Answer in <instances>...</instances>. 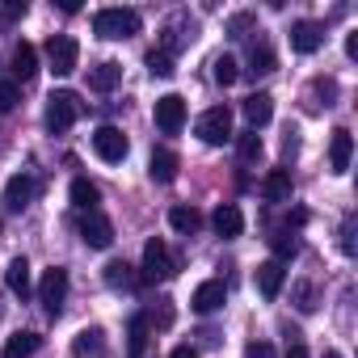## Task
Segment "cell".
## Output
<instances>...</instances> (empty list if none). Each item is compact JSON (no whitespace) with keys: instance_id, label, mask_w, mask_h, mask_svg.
Wrapping results in <instances>:
<instances>
[{"instance_id":"83f0119b","label":"cell","mask_w":358,"mask_h":358,"mask_svg":"<svg viewBox=\"0 0 358 358\" xmlns=\"http://www.w3.org/2000/svg\"><path fill=\"white\" fill-rule=\"evenodd\" d=\"M76 354L80 358H101L106 354V329H97V324L93 329H80L76 333Z\"/></svg>"},{"instance_id":"f35d334b","label":"cell","mask_w":358,"mask_h":358,"mask_svg":"<svg viewBox=\"0 0 358 358\" xmlns=\"http://www.w3.org/2000/svg\"><path fill=\"white\" fill-rule=\"evenodd\" d=\"M245 358H274V345L270 341H249L245 345Z\"/></svg>"},{"instance_id":"7bdbcfd3","label":"cell","mask_w":358,"mask_h":358,"mask_svg":"<svg viewBox=\"0 0 358 358\" xmlns=\"http://www.w3.org/2000/svg\"><path fill=\"white\" fill-rule=\"evenodd\" d=\"M324 358H341V354H337V350H329V354H324Z\"/></svg>"},{"instance_id":"ffe728a7","label":"cell","mask_w":358,"mask_h":358,"mask_svg":"<svg viewBox=\"0 0 358 358\" xmlns=\"http://www.w3.org/2000/svg\"><path fill=\"white\" fill-rule=\"evenodd\" d=\"M5 287H9L17 299H30L34 278H30V262H26V257H13V262H9V270H5Z\"/></svg>"},{"instance_id":"3957f363","label":"cell","mask_w":358,"mask_h":358,"mask_svg":"<svg viewBox=\"0 0 358 358\" xmlns=\"http://www.w3.org/2000/svg\"><path fill=\"white\" fill-rule=\"evenodd\" d=\"M177 274V257L169 253V245L160 241V236H152L148 245H143V266H139V278L143 282H169Z\"/></svg>"},{"instance_id":"277c9868","label":"cell","mask_w":358,"mask_h":358,"mask_svg":"<svg viewBox=\"0 0 358 358\" xmlns=\"http://www.w3.org/2000/svg\"><path fill=\"white\" fill-rule=\"evenodd\" d=\"M194 135H199L203 143H211V148L228 143V139L236 135V131H232V110H228V106H211V110H203L199 122H194Z\"/></svg>"},{"instance_id":"30bf717a","label":"cell","mask_w":358,"mask_h":358,"mask_svg":"<svg viewBox=\"0 0 358 358\" xmlns=\"http://www.w3.org/2000/svg\"><path fill=\"white\" fill-rule=\"evenodd\" d=\"M34 190H38V182H34L30 173H13V177H9V186H5V207L22 215V211L34 203Z\"/></svg>"},{"instance_id":"8d00e7d4","label":"cell","mask_w":358,"mask_h":358,"mask_svg":"<svg viewBox=\"0 0 358 358\" xmlns=\"http://www.w3.org/2000/svg\"><path fill=\"white\" fill-rule=\"evenodd\" d=\"M245 30H253V13H236V17L228 22V34H232V38H245Z\"/></svg>"},{"instance_id":"44dd1931","label":"cell","mask_w":358,"mask_h":358,"mask_svg":"<svg viewBox=\"0 0 358 358\" xmlns=\"http://www.w3.org/2000/svg\"><path fill=\"white\" fill-rule=\"evenodd\" d=\"M38 345H43V337L30 333V329H22V333H13L5 345H0V358H34Z\"/></svg>"},{"instance_id":"1f68e13d","label":"cell","mask_w":358,"mask_h":358,"mask_svg":"<svg viewBox=\"0 0 358 358\" xmlns=\"http://www.w3.org/2000/svg\"><path fill=\"white\" fill-rule=\"evenodd\" d=\"M270 249H274V262H287V257L299 253V245H295V236H291L287 228H274V232H270Z\"/></svg>"},{"instance_id":"e0dca14e","label":"cell","mask_w":358,"mask_h":358,"mask_svg":"<svg viewBox=\"0 0 358 358\" xmlns=\"http://www.w3.org/2000/svg\"><path fill=\"white\" fill-rule=\"evenodd\" d=\"M282 282H287V266H282V262L270 257V262L257 266V291H262V299H278Z\"/></svg>"},{"instance_id":"7c38bea8","label":"cell","mask_w":358,"mask_h":358,"mask_svg":"<svg viewBox=\"0 0 358 358\" xmlns=\"http://www.w3.org/2000/svg\"><path fill=\"white\" fill-rule=\"evenodd\" d=\"M190 38H194V22H190L186 13H177V17H173V22L164 26V38H160V51H164V55H177V51H182V47L190 43Z\"/></svg>"},{"instance_id":"2e32d148","label":"cell","mask_w":358,"mask_h":358,"mask_svg":"<svg viewBox=\"0 0 358 358\" xmlns=\"http://www.w3.org/2000/svg\"><path fill=\"white\" fill-rule=\"evenodd\" d=\"M241 114H245L249 131H257V127H266V122L274 118V97H270V93H249L245 106H241Z\"/></svg>"},{"instance_id":"4316f807","label":"cell","mask_w":358,"mask_h":358,"mask_svg":"<svg viewBox=\"0 0 358 358\" xmlns=\"http://www.w3.org/2000/svg\"><path fill=\"white\" fill-rule=\"evenodd\" d=\"M169 228H173V232H182V236H194V232L203 228V215H199L194 207L182 203V207H173V211H169Z\"/></svg>"},{"instance_id":"5bb4252c","label":"cell","mask_w":358,"mask_h":358,"mask_svg":"<svg viewBox=\"0 0 358 358\" xmlns=\"http://www.w3.org/2000/svg\"><path fill=\"white\" fill-rule=\"evenodd\" d=\"M211 228H215V236H224V241H236V236L245 232V215H241V207H236V203H224V207H215V215H211Z\"/></svg>"},{"instance_id":"603a6c76","label":"cell","mask_w":358,"mask_h":358,"mask_svg":"<svg viewBox=\"0 0 358 358\" xmlns=\"http://www.w3.org/2000/svg\"><path fill=\"white\" fill-rule=\"evenodd\" d=\"M350 156H354V135H350L345 127H337V131H333V143H329V164H333V173H345V169H350Z\"/></svg>"},{"instance_id":"e575fe53","label":"cell","mask_w":358,"mask_h":358,"mask_svg":"<svg viewBox=\"0 0 358 358\" xmlns=\"http://www.w3.org/2000/svg\"><path fill=\"white\" fill-rule=\"evenodd\" d=\"M17 101H22V89H17L13 80H0V114L17 110Z\"/></svg>"},{"instance_id":"6da1fadb","label":"cell","mask_w":358,"mask_h":358,"mask_svg":"<svg viewBox=\"0 0 358 358\" xmlns=\"http://www.w3.org/2000/svg\"><path fill=\"white\" fill-rule=\"evenodd\" d=\"M93 34L97 38H110V43L135 38L139 34V13L135 9H97L93 13Z\"/></svg>"},{"instance_id":"7a4b0ae2","label":"cell","mask_w":358,"mask_h":358,"mask_svg":"<svg viewBox=\"0 0 358 358\" xmlns=\"http://www.w3.org/2000/svg\"><path fill=\"white\" fill-rule=\"evenodd\" d=\"M85 114V101H80V93H72V89H55L51 97H47V131H55V135H64L76 118Z\"/></svg>"},{"instance_id":"8992f818","label":"cell","mask_w":358,"mask_h":358,"mask_svg":"<svg viewBox=\"0 0 358 358\" xmlns=\"http://www.w3.org/2000/svg\"><path fill=\"white\" fill-rule=\"evenodd\" d=\"M43 51H47V64H51V72H55V76H72V72H76V64H80V47H76V38H72V34H51Z\"/></svg>"},{"instance_id":"484cf974","label":"cell","mask_w":358,"mask_h":358,"mask_svg":"<svg viewBox=\"0 0 358 358\" xmlns=\"http://www.w3.org/2000/svg\"><path fill=\"white\" fill-rule=\"evenodd\" d=\"M68 194H72L76 211H97V203H101V190H97V182H89V177H76Z\"/></svg>"},{"instance_id":"9a60e30c","label":"cell","mask_w":358,"mask_h":358,"mask_svg":"<svg viewBox=\"0 0 358 358\" xmlns=\"http://www.w3.org/2000/svg\"><path fill=\"white\" fill-rule=\"evenodd\" d=\"M224 299H228V287L211 278V282H199V287H194L190 308H194V312H203V316H211V312H220V308H224Z\"/></svg>"},{"instance_id":"4dcf8cb0","label":"cell","mask_w":358,"mask_h":358,"mask_svg":"<svg viewBox=\"0 0 358 358\" xmlns=\"http://www.w3.org/2000/svg\"><path fill=\"white\" fill-rule=\"evenodd\" d=\"M333 97H337V85H333V80H312V89H308V110L316 114L320 106H333Z\"/></svg>"},{"instance_id":"f1b7e54d","label":"cell","mask_w":358,"mask_h":358,"mask_svg":"<svg viewBox=\"0 0 358 358\" xmlns=\"http://www.w3.org/2000/svg\"><path fill=\"white\" fill-rule=\"evenodd\" d=\"M232 139H236V156H241V164H257V160H262L266 143H262L257 131H241V135H232Z\"/></svg>"},{"instance_id":"8fae6325","label":"cell","mask_w":358,"mask_h":358,"mask_svg":"<svg viewBox=\"0 0 358 358\" xmlns=\"http://www.w3.org/2000/svg\"><path fill=\"white\" fill-rule=\"evenodd\" d=\"M320 43H324V26L320 22H295L291 26V51H299V55H312V51H320Z\"/></svg>"},{"instance_id":"74e56055","label":"cell","mask_w":358,"mask_h":358,"mask_svg":"<svg viewBox=\"0 0 358 358\" xmlns=\"http://www.w3.org/2000/svg\"><path fill=\"white\" fill-rule=\"evenodd\" d=\"M17 17H26V0H9V5L0 9V22H5V26L17 22Z\"/></svg>"},{"instance_id":"9c48e42d","label":"cell","mask_w":358,"mask_h":358,"mask_svg":"<svg viewBox=\"0 0 358 358\" xmlns=\"http://www.w3.org/2000/svg\"><path fill=\"white\" fill-rule=\"evenodd\" d=\"M80 241L89 249H110L114 245V224L101 215V211H85L80 215Z\"/></svg>"},{"instance_id":"ba28073f","label":"cell","mask_w":358,"mask_h":358,"mask_svg":"<svg viewBox=\"0 0 358 358\" xmlns=\"http://www.w3.org/2000/svg\"><path fill=\"white\" fill-rule=\"evenodd\" d=\"M156 127L164 135H177L186 127V97H177V93H164L156 97Z\"/></svg>"},{"instance_id":"5b68a950","label":"cell","mask_w":358,"mask_h":358,"mask_svg":"<svg viewBox=\"0 0 358 358\" xmlns=\"http://www.w3.org/2000/svg\"><path fill=\"white\" fill-rule=\"evenodd\" d=\"M64 299H68V270H64V266L43 270V282H38V303H43V312H47L51 320L64 312Z\"/></svg>"},{"instance_id":"4fadbf2b","label":"cell","mask_w":358,"mask_h":358,"mask_svg":"<svg viewBox=\"0 0 358 358\" xmlns=\"http://www.w3.org/2000/svg\"><path fill=\"white\" fill-rule=\"evenodd\" d=\"M177 169H182V156H177L173 148H156V152H152V160H148L152 182H160V186L177 182Z\"/></svg>"},{"instance_id":"cb8c5ba5","label":"cell","mask_w":358,"mask_h":358,"mask_svg":"<svg viewBox=\"0 0 358 358\" xmlns=\"http://www.w3.org/2000/svg\"><path fill=\"white\" fill-rule=\"evenodd\" d=\"M139 282H143V278L135 274L131 262H110V266H106V287H110V291H135Z\"/></svg>"},{"instance_id":"d4e9b609","label":"cell","mask_w":358,"mask_h":358,"mask_svg":"<svg viewBox=\"0 0 358 358\" xmlns=\"http://www.w3.org/2000/svg\"><path fill=\"white\" fill-rule=\"evenodd\" d=\"M274 68H278V55H274V47H270L266 38L249 43V72H253V76H266V72H274Z\"/></svg>"},{"instance_id":"ac0fdd59","label":"cell","mask_w":358,"mask_h":358,"mask_svg":"<svg viewBox=\"0 0 358 358\" xmlns=\"http://www.w3.org/2000/svg\"><path fill=\"white\" fill-rule=\"evenodd\" d=\"M262 199L266 203H291V169H270L262 177Z\"/></svg>"},{"instance_id":"836d02e7","label":"cell","mask_w":358,"mask_h":358,"mask_svg":"<svg viewBox=\"0 0 358 358\" xmlns=\"http://www.w3.org/2000/svg\"><path fill=\"white\" fill-rule=\"evenodd\" d=\"M236 76H241L236 59H232V55H220V59H215V85L228 89V85H236Z\"/></svg>"},{"instance_id":"d6986e66","label":"cell","mask_w":358,"mask_h":358,"mask_svg":"<svg viewBox=\"0 0 358 358\" xmlns=\"http://www.w3.org/2000/svg\"><path fill=\"white\" fill-rule=\"evenodd\" d=\"M34 76H38V47H34V43H17V47H13V85H17V80L26 85V80H34Z\"/></svg>"},{"instance_id":"60d3db41","label":"cell","mask_w":358,"mask_h":358,"mask_svg":"<svg viewBox=\"0 0 358 358\" xmlns=\"http://www.w3.org/2000/svg\"><path fill=\"white\" fill-rule=\"evenodd\" d=\"M345 55H350V59H358V34H350V38H345Z\"/></svg>"},{"instance_id":"ab89813d","label":"cell","mask_w":358,"mask_h":358,"mask_svg":"<svg viewBox=\"0 0 358 358\" xmlns=\"http://www.w3.org/2000/svg\"><path fill=\"white\" fill-rule=\"evenodd\" d=\"M169 358H199V350H194V345H177Z\"/></svg>"},{"instance_id":"d590c367","label":"cell","mask_w":358,"mask_h":358,"mask_svg":"<svg viewBox=\"0 0 358 358\" xmlns=\"http://www.w3.org/2000/svg\"><path fill=\"white\" fill-rule=\"evenodd\" d=\"M295 308L299 312H316V287L312 282H295Z\"/></svg>"},{"instance_id":"ee69618b","label":"cell","mask_w":358,"mask_h":358,"mask_svg":"<svg viewBox=\"0 0 358 358\" xmlns=\"http://www.w3.org/2000/svg\"><path fill=\"white\" fill-rule=\"evenodd\" d=\"M0 236H5V228H0Z\"/></svg>"},{"instance_id":"7402d4cb","label":"cell","mask_w":358,"mask_h":358,"mask_svg":"<svg viewBox=\"0 0 358 358\" xmlns=\"http://www.w3.org/2000/svg\"><path fill=\"white\" fill-rule=\"evenodd\" d=\"M118 80H122V64H114V59L89 68V89H93V93H114Z\"/></svg>"},{"instance_id":"b9f144b4","label":"cell","mask_w":358,"mask_h":358,"mask_svg":"<svg viewBox=\"0 0 358 358\" xmlns=\"http://www.w3.org/2000/svg\"><path fill=\"white\" fill-rule=\"evenodd\" d=\"M287 358H312V354H308V350H303V345H299V341H295V345H291V350H287Z\"/></svg>"},{"instance_id":"52a82bcc","label":"cell","mask_w":358,"mask_h":358,"mask_svg":"<svg viewBox=\"0 0 358 358\" xmlns=\"http://www.w3.org/2000/svg\"><path fill=\"white\" fill-rule=\"evenodd\" d=\"M93 152L106 160V164H118V160H127V152H131V143H127V135L118 131V127H97L93 131Z\"/></svg>"},{"instance_id":"d6a6232c","label":"cell","mask_w":358,"mask_h":358,"mask_svg":"<svg viewBox=\"0 0 358 358\" xmlns=\"http://www.w3.org/2000/svg\"><path fill=\"white\" fill-rule=\"evenodd\" d=\"M143 64H148V72H152V76H160V80H169V76L177 72V68H173V55H164L160 47H152Z\"/></svg>"},{"instance_id":"f546056e","label":"cell","mask_w":358,"mask_h":358,"mask_svg":"<svg viewBox=\"0 0 358 358\" xmlns=\"http://www.w3.org/2000/svg\"><path fill=\"white\" fill-rule=\"evenodd\" d=\"M148 337H152V320L148 316H131V324H127V350L131 354H143L148 350Z\"/></svg>"}]
</instances>
